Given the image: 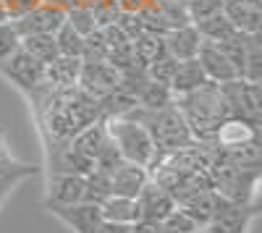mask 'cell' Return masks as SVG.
Returning <instances> with one entry per match:
<instances>
[{
    "instance_id": "obj_25",
    "label": "cell",
    "mask_w": 262,
    "mask_h": 233,
    "mask_svg": "<svg viewBox=\"0 0 262 233\" xmlns=\"http://www.w3.org/2000/svg\"><path fill=\"white\" fill-rule=\"evenodd\" d=\"M111 194H113V189H111V173L92 168V171L84 176V197H81V202H90V204H97L100 207Z\"/></svg>"
},
{
    "instance_id": "obj_46",
    "label": "cell",
    "mask_w": 262,
    "mask_h": 233,
    "mask_svg": "<svg viewBox=\"0 0 262 233\" xmlns=\"http://www.w3.org/2000/svg\"><path fill=\"white\" fill-rule=\"evenodd\" d=\"M191 233H210L207 228H196V230H191Z\"/></svg>"
},
{
    "instance_id": "obj_43",
    "label": "cell",
    "mask_w": 262,
    "mask_h": 233,
    "mask_svg": "<svg viewBox=\"0 0 262 233\" xmlns=\"http://www.w3.org/2000/svg\"><path fill=\"white\" fill-rule=\"evenodd\" d=\"M45 6H53V8H60V11H69L71 8V0H39Z\"/></svg>"
},
{
    "instance_id": "obj_5",
    "label": "cell",
    "mask_w": 262,
    "mask_h": 233,
    "mask_svg": "<svg viewBox=\"0 0 262 233\" xmlns=\"http://www.w3.org/2000/svg\"><path fill=\"white\" fill-rule=\"evenodd\" d=\"M105 121H107V134L116 142L118 152L126 162H137L144 168L155 162V157L160 152L142 123L131 121V118H105Z\"/></svg>"
},
{
    "instance_id": "obj_6",
    "label": "cell",
    "mask_w": 262,
    "mask_h": 233,
    "mask_svg": "<svg viewBox=\"0 0 262 233\" xmlns=\"http://www.w3.org/2000/svg\"><path fill=\"white\" fill-rule=\"evenodd\" d=\"M221 92L226 97L231 118H238V121H247L252 126H259V121H262V92H259V84H252V81H244V79H233V81L221 84Z\"/></svg>"
},
{
    "instance_id": "obj_2",
    "label": "cell",
    "mask_w": 262,
    "mask_h": 233,
    "mask_svg": "<svg viewBox=\"0 0 262 233\" xmlns=\"http://www.w3.org/2000/svg\"><path fill=\"white\" fill-rule=\"evenodd\" d=\"M173 102H176L179 113L184 115L194 142H212L221 123L231 118L221 84H212V81L202 84L200 89H194L189 95L176 97Z\"/></svg>"
},
{
    "instance_id": "obj_9",
    "label": "cell",
    "mask_w": 262,
    "mask_h": 233,
    "mask_svg": "<svg viewBox=\"0 0 262 233\" xmlns=\"http://www.w3.org/2000/svg\"><path fill=\"white\" fill-rule=\"evenodd\" d=\"M118 81H121V74L111 63H81L76 87L95 100H102L105 95H111L118 87Z\"/></svg>"
},
{
    "instance_id": "obj_48",
    "label": "cell",
    "mask_w": 262,
    "mask_h": 233,
    "mask_svg": "<svg viewBox=\"0 0 262 233\" xmlns=\"http://www.w3.org/2000/svg\"><path fill=\"white\" fill-rule=\"evenodd\" d=\"M181 3H186V0H181Z\"/></svg>"
},
{
    "instance_id": "obj_33",
    "label": "cell",
    "mask_w": 262,
    "mask_h": 233,
    "mask_svg": "<svg viewBox=\"0 0 262 233\" xmlns=\"http://www.w3.org/2000/svg\"><path fill=\"white\" fill-rule=\"evenodd\" d=\"M121 13H123V8H121L118 0H97V3L92 6V16H95V27L97 29L118 24Z\"/></svg>"
},
{
    "instance_id": "obj_13",
    "label": "cell",
    "mask_w": 262,
    "mask_h": 233,
    "mask_svg": "<svg viewBox=\"0 0 262 233\" xmlns=\"http://www.w3.org/2000/svg\"><path fill=\"white\" fill-rule=\"evenodd\" d=\"M196 63L202 66L207 81H212V84H226V81L238 79L236 68L231 66V60L223 55V50L217 48L215 42H205L202 39L200 50H196Z\"/></svg>"
},
{
    "instance_id": "obj_27",
    "label": "cell",
    "mask_w": 262,
    "mask_h": 233,
    "mask_svg": "<svg viewBox=\"0 0 262 233\" xmlns=\"http://www.w3.org/2000/svg\"><path fill=\"white\" fill-rule=\"evenodd\" d=\"M131 45H134V53H137L142 66H147V63H152V60H158L160 55H165V39L160 34L142 32V34H137L134 39H131Z\"/></svg>"
},
{
    "instance_id": "obj_24",
    "label": "cell",
    "mask_w": 262,
    "mask_h": 233,
    "mask_svg": "<svg viewBox=\"0 0 262 233\" xmlns=\"http://www.w3.org/2000/svg\"><path fill=\"white\" fill-rule=\"evenodd\" d=\"M173 100L176 97H173L170 87L149 81V79L142 81V87L137 92V105L139 108H147V110H158V108H165V105H173Z\"/></svg>"
},
{
    "instance_id": "obj_17",
    "label": "cell",
    "mask_w": 262,
    "mask_h": 233,
    "mask_svg": "<svg viewBox=\"0 0 262 233\" xmlns=\"http://www.w3.org/2000/svg\"><path fill=\"white\" fill-rule=\"evenodd\" d=\"M149 181V173L144 165L137 162H121L116 171L111 173V189L116 197H128L137 199V194L142 192V186Z\"/></svg>"
},
{
    "instance_id": "obj_39",
    "label": "cell",
    "mask_w": 262,
    "mask_h": 233,
    "mask_svg": "<svg viewBox=\"0 0 262 233\" xmlns=\"http://www.w3.org/2000/svg\"><path fill=\"white\" fill-rule=\"evenodd\" d=\"M34 6H39V0H3V8H6V13H8L11 21H16L18 16H24Z\"/></svg>"
},
{
    "instance_id": "obj_30",
    "label": "cell",
    "mask_w": 262,
    "mask_h": 233,
    "mask_svg": "<svg viewBox=\"0 0 262 233\" xmlns=\"http://www.w3.org/2000/svg\"><path fill=\"white\" fill-rule=\"evenodd\" d=\"M152 6L158 8V13L163 16V21L168 24V29H176V27L191 24V21H189V13H186V6L181 3V0H152Z\"/></svg>"
},
{
    "instance_id": "obj_3",
    "label": "cell",
    "mask_w": 262,
    "mask_h": 233,
    "mask_svg": "<svg viewBox=\"0 0 262 233\" xmlns=\"http://www.w3.org/2000/svg\"><path fill=\"white\" fill-rule=\"evenodd\" d=\"M121 118H131V121L142 123L149 131V136H152V142H155L160 155L173 152V150H179V147H186L189 142H194L184 115L176 108V102L165 105V108H158V110H147V108L134 105V108Z\"/></svg>"
},
{
    "instance_id": "obj_44",
    "label": "cell",
    "mask_w": 262,
    "mask_h": 233,
    "mask_svg": "<svg viewBox=\"0 0 262 233\" xmlns=\"http://www.w3.org/2000/svg\"><path fill=\"white\" fill-rule=\"evenodd\" d=\"M97 3V0H71V8L74 6H79V8H92Z\"/></svg>"
},
{
    "instance_id": "obj_1",
    "label": "cell",
    "mask_w": 262,
    "mask_h": 233,
    "mask_svg": "<svg viewBox=\"0 0 262 233\" xmlns=\"http://www.w3.org/2000/svg\"><path fill=\"white\" fill-rule=\"evenodd\" d=\"M29 100L37 108L39 118V131L45 136V144H63L74 134H79L84 126L102 118L100 115V100L90 97L79 87L69 89H55L45 81L39 89L29 95Z\"/></svg>"
},
{
    "instance_id": "obj_12",
    "label": "cell",
    "mask_w": 262,
    "mask_h": 233,
    "mask_svg": "<svg viewBox=\"0 0 262 233\" xmlns=\"http://www.w3.org/2000/svg\"><path fill=\"white\" fill-rule=\"evenodd\" d=\"M137 207H139V218L142 220L163 223V218L176 207V199H173L170 192H165L163 186H158L155 181H147L142 186V192L137 194Z\"/></svg>"
},
{
    "instance_id": "obj_45",
    "label": "cell",
    "mask_w": 262,
    "mask_h": 233,
    "mask_svg": "<svg viewBox=\"0 0 262 233\" xmlns=\"http://www.w3.org/2000/svg\"><path fill=\"white\" fill-rule=\"evenodd\" d=\"M0 21H11L8 13H6V8H3V0H0Z\"/></svg>"
},
{
    "instance_id": "obj_22",
    "label": "cell",
    "mask_w": 262,
    "mask_h": 233,
    "mask_svg": "<svg viewBox=\"0 0 262 233\" xmlns=\"http://www.w3.org/2000/svg\"><path fill=\"white\" fill-rule=\"evenodd\" d=\"M100 213H102V220H111V223H123V225H131L139 220V207H137V199H128V197H116L111 194L102 204H100Z\"/></svg>"
},
{
    "instance_id": "obj_14",
    "label": "cell",
    "mask_w": 262,
    "mask_h": 233,
    "mask_svg": "<svg viewBox=\"0 0 262 233\" xmlns=\"http://www.w3.org/2000/svg\"><path fill=\"white\" fill-rule=\"evenodd\" d=\"M50 213L66 225L71 228L74 233H95L97 225L102 223V213L97 204H90V202H79V204H71V207H55Z\"/></svg>"
},
{
    "instance_id": "obj_31",
    "label": "cell",
    "mask_w": 262,
    "mask_h": 233,
    "mask_svg": "<svg viewBox=\"0 0 262 233\" xmlns=\"http://www.w3.org/2000/svg\"><path fill=\"white\" fill-rule=\"evenodd\" d=\"M55 37V45H58V53L60 55H69V58H79L81 55V42H84V37L71 27V24H60V29L53 34Z\"/></svg>"
},
{
    "instance_id": "obj_37",
    "label": "cell",
    "mask_w": 262,
    "mask_h": 233,
    "mask_svg": "<svg viewBox=\"0 0 262 233\" xmlns=\"http://www.w3.org/2000/svg\"><path fill=\"white\" fill-rule=\"evenodd\" d=\"M21 45V34L16 32L13 21H0V60H6Z\"/></svg>"
},
{
    "instance_id": "obj_11",
    "label": "cell",
    "mask_w": 262,
    "mask_h": 233,
    "mask_svg": "<svg viewBox=\"0 0 262 233\" xmlns=\"http://www.w3.org/2000/svg\"><path fill=\"white\" fill-rule=\"evenodd\" d=\"M63 21H66V11L39 3L32 11H27L24 16H18L13 21V27H16V32L21 37H29V34H55Z\"/></svg>"
},
{
    "instance_id": "obj_36",
    "label": "cell",
    "mask_w": 262,
    "mask_h": 233,
    "mask_svg": "<svg viewBox=\"0 0 262 233\" xmlns=\"http://www.w3.org/2000/svg\"><path fill=\"white\" fill-rule=\"evenodd\" d=\"M66 24H71L81 37H86V34H92L97 27H95V16H92V8H79V6H74V8H69L66 11Z\"/></svg>"
},
{
    "instance_id": "obj_8",
    "label": "cell",
    "mask_w": 262,
    "mask_h": 233,
    "mask_svg": "<svg viewBox=\"0 0 262 233\" xmlns=\"http://www.w3.org/2000/svg\"><path fill=\"white\" fill-rule=\"evenodd\" d=\"M84 197V176H76V173H50V181H48V192H45V209L55 207H71V204H79Z\"/></svg>"
},
{
    "instance_id": "obj_35",
    "label": "cell",
    "mask_w": 262,
    "mask_h": 233,
    "mask_svg": "<svg viewBox=\"0 0 262 233\" xmlns=\"http://www.w3.org/2000/svg\"><path fill=\"white\" fill-rule=\"evenodd\" d=\"M121 162H126V160L121 157L116 142L111 139V134H107V142L102 144V150L95 155V168H97V171H105V173H113Z\"/></svg>"
},
{
    "instance_id": "obj_4",
    "label": "cell",
    "mask_w": 262,
    "mask_h": 233,
    "mask_svg": "<svg viewBox=\"0 0 262 233\" xmlns=\"http://www.w3.org/2000/svg\"><path fill=\"white\" fill-rule=\"evenodd\" d=\"M210 178L212 189L223 199L236 202V204H254V192L259 183V168H238L215 155V144H212V157H210Z\"/></svg>"
},
{
    "instance_id": "obj_21",
    "label": "cell",
    "mask_w": 262,
    "mask_h": 233,
    "mask_svg": "<svg viewBox=\"0 0 262 233\" xmlns=\"http://www.w3.org/2000/svg\"><path fill=\"white\" fill-rule=\"evenodd\" d=\"M69 142H71L74 150H79L81 155H86L90 160H95V155L102 150V144L107 142V121H105V118L92 121L90 126H84L79 134H74Z\"/></svg>"
},
{
    "instance_id": "obj_28",
    "label": "cell",
    "mask_w": 262,
    "mask_h": 233,
    "mask_svg": "<svg viewBox=\"0 0 262 233\" xmlns=\"http://www.w3.org/2000/svg\"><path fill=\"white\" fill-rule=\"evenodd\" d=\"M259 39H262V34H249L244 71H242V79L244 81H252V84H259L262 81V42Z\"/></svg>"
},
{
    "instance_id": "obj_26",
    "label": "cell",
    "mask_w": 262,
    "mask_h": 233,
    "mask_svg": "<svg viewBox=\"0 0 262 233\" xmlns=\"http://www.w3.org/2000/svg\"><path fill=\"white\" fill-rule=\"evenodd\" d=\"M21 48H24L32 58H37L42 66H48V63H53L60 55L53 34H29V37H21Z\"/></svg>"
},
{
    "instance_id": "obj_38",
    "label": "cell",
    "mask_w": 262,
    "mask_h": 233,
    "mask_svg": "<svg viewBox=\"0 0 262 233\" xmlns=\"http://www.w3.org/2000/svg\"><path fill=\"white\" fill-rule=\"evenodd\" d=\"M184 6H186L189 21L194 24V21H202V18L217 13V11H221V6H223V0H186Z\"/></svg>"
},
{
    "instance_id": "obj_10",
    "label": "cell",
    "mask_w": 262,
    "mask_h": 233,
    "mask_svg": "<svg viewBox=\"0 0 262 233\" xmlns=\"http://www.w3.org/2000/svg\"><path fill=\"white\" fill-rule=\"evenodd\" d=\"M254 218H257L254 204H236V202L223 199L207 230L210 233H249V225Z\"/></svg>"
},
{
    "instance_id": "obj_7",
    "label": "cell",
    "mask_w": 262,
    "mask_h": 233,
    "mask_svg": "<svg viewBox=\"0 0 262 233\" xmlns=\"http://www.w3.org/2000/svg\"><path fill=\"white\" fill-rule=\"evenodd\" d=\"M0 74L27 95H32L34 89H39L45 84V66L37 58H32L21 45L6 60H0Z\"/></svg>"
},
{
    "instance_id": "obj_41",
    "label": "cell",
    "mask_w": 262,
    "mask_h": 233,
    "mask_svg": "<svg viewBox=\"0 0 262 233\" xmlns=\"http://www.w3.org/2000/svg\"><path fill=\"white\" fill-rule=\"evenodd\" d=\"M128 228H131V225H123V223H111V220H102V223L97 225V230H95V233H128Z\"/></svg>"
},
{
    "instance_id": "obj_29",
    "label": "cell",
    "mask_w": 262,
    "mask_h": 233,
    "mask_svg": "<svg viewBox=\"0 0 262 233\" xmlns=\"http://www.w3.org/2000/svg\"><path fill=\"white\" fill-rule=\"evenodd\" d=\"M107 42L102 37V29H95L92 34H86L81 42V63H107Z\"/></svg>"
},
{
    "instance_id": "obj_34",
    "label": "cell",
    "mask_w": 262,
    "mask_h": 233,
    "mask_svg": "<svg viewBox=\"0 0 262 233\" xmlns=\"http://www.w3.org/2000/svg\"><path fill=\"white\" fill-rule=\"evenodd\" d=\"M196 228H200V225H196L179 204L173 207L170 213L163 218V223H160V230H163V233H191V230H196Z\"/></svg>"
},
{
    "instance_id": "obj_16",
    "label": "cell",
    "mask_w": 262,
    "mask_h": 233,
    "mask_svg": "<svg viewBox=\"0 0 262 233\" xmlns=\"http://www.w3.org/2000/svg\"><path fill=\"white\" fill-rule=\"evenodd\" d=\"M221 202H223V197L215 192V189H202V192H194V194H189L186 199H181L179 202V207L184 209V213L200 225V228H207L210 223H212V218H215V213H217V207H221Z\"/></svg>"
},
{
    "instance_id": "obj_19",
    "label": "cell",
    "mask_w": 262,
    "mask_h": 233,
    "mask_svg": "<svg viewBox=\"0 0 262 233\" xmlns=\"http://www.w3.org/2000/svg\"><path fill=\"white\" fill-rule=\"evenodd\" d=\"M202 84H207V76H205L202 66L196 63V58H191V60H179V63H176V71H173V79H170V92H173V97L189 95V92H194V89H200Z\"/></svg>"
},
{
    "instance_id": "obj_23",
    "label": "cell",
    "mask_w": 262,
    "mask_h": 233,
    "mask_svg": "<svg viewBox=\"0 0 262 233\" xmlns=\"http://www.w3.org/2000/svg\"><path fill=\"white\" fill-rule=\"evenodd\" d=\"M194 27H196V32H200V37L205 42H226V39H231L236 34V27L221 11L202 18V21H194Z\"/></svg>"
},
{
    "instance_id": "obj_15",
    "label": "cell",
    "mask_w": 262,
    "mask_h": 233,
    "mask_svg": "<svg viewBox=\"0 0 262 233\" xmlns=\"http://www.w3.org/2000/svg\"><path fill=\"white\" fill-rule=\"evenodd\" d=\"M221 13L242 34H262V8L249 0H223Z\"/></svg>"
},
{
    "instance_id": "obj_20",
    "label": "cell",
    "mask_w": 262,
    "mask_h": 233,
    "mask_svg": "<svg viewBox=\"0 0 262 233\" xmlns=\"http://www.w3.org/2000/svg\"><path fill=\"white\" fill-rule=\"evenodd\" d=\"M79 71H81V58L58 55L53 63L45 66V81L55 89H69V87H76Z\"/></svg>"
},
{
    "instance_id": "obj_42",
    "label": "cell",
    "mask_w": 262,
    "mask_h": 233,
    "mask_svg": "<svg viewBox=\"0 0 262 233\" xmlns=\"http://www.w3.org/2000/svg\"><path fill=\"white\" fill-rule=\"evenodd\" d=\"M18 181H21V178H16V176H0V199H3Z\"/></svg>"
},
{
    "instance_id": "obj_40",
    "label": "cell",
    "mask_w": 262,
    "mask_h": 233,
    "mask_svg": "<svg viewBox=\"0 0 262 233\" xmlns=\"http://www.w3.org/2000/svg\"><path fill=\"white\" fill-rule=\"evenodd\" d=\"M128 233H163L160 230V223H152V220H137V223H131Z\"/></svg>"
},
{
    "instance_id": "obj_47",
    "label": "cell",
    "mask_w": 262,
    "mask_h": 233,
    "mask_svg": "<svg viewBox=\"0 0 262 233\" xmlns=\"http://www.w3.org/2000/svg\"><path fill=\"white\" fill-rule=\"evenodd\" d=\"M249 3H254V6H259V8H262V0H249Z\"/></svg>"
},
{
    "instance_id": "obj_18",
    "label": "cell",
    "mask_w": 262,
    "mask_h": 233,
    "mask_svg": "<svg viewBox=\"0 0 262 233\" xmlns=\"http://www.w3.org/2000/svg\"><path fill=\"white\" fill-rule=\"evenodd\" d=\"M165 53L176 60H191L196 58V50L202 45V37L196 32L194 24H184V27H176L170 29L165 37Z\"/></svg>"
},
{
    "instance_id": "obj_32",
    "label": "cell",
    "mask_w": 262,
    "mask_h": 233,
    "mask_svg": "<svg viewBox=\"0 0 262 233\" xmlns=\"http://www.w3.org/2000/svg\"><path fill=\"white\" fill-rule=\"evenodd\" d=\"M176 58H170L168 53L160 55L158 60H152L144 66V76L149 81H158V84H165V87H170V79H173V71H176Z\"/></svg>"
}]
</instances>
